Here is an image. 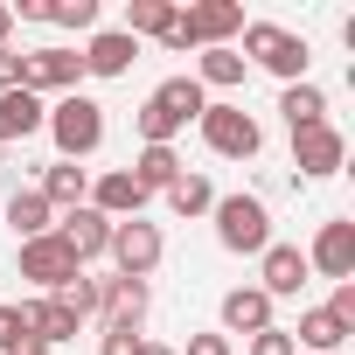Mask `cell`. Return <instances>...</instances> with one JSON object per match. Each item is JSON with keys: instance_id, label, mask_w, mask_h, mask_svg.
Listing matches in <instances>:
<instances>
[{"instance_id": "1", "label": "cell", "mask_w": 355, "mask_h": 355, "mask_svg": "<svg viewBox=\"0 0 355 355\" xmlns=\"http://www.w3.org/2000/svg\"><path fill=\"white\" fill-rule=\"evenodd\" d=\"M237 56L258 63V70H272L279 84H306V63H313L306 35H293V28H279V21H244V49H237Z\"/></svg>"}, {"instance_id": "2", "label": "cell", "mask_w": 355, "mask_h": 355, "mask_svg": "<svg viewBox=\"0 0 355 355\" xmlns=\"http://www.w3.org/2000/svg\"><path fill=\"white\" fill-rule=\"evenodd\" d=\"M42 132L56 139V153H63V160H91V153L105 146V105H98V98H84V91H70V98H56V105H49Z\"/></svg>"}, {"instance_id": "3", "label": "cell", "mask_w": 355, "mask_h": 355, "mask_svg": "<svg viewBox=\"0 0 355 355\" xmlns=\"http://www.w3.org/2000/svg\"><path fill=\"white\" fill-rule=\"evenodd\" d=\"M216 244L230 251V258H258L265 244H272V209L258 202V196H216Z\"/></svg>"}, {"instance_id": "4", "label": "cell", "mask_w": 355, "mask_h": 355, "mask_svg": "<svg viewBox=\"0 0 355 355\" xmlns=\"http://www.w3.org/2000/svg\"><path fill=\"white\" fill-rule=\"evenodd\" d=\"M202 146L209 153H223V160H258V146H265V125L244 112V105H230V98H216V105H202Z\"/></svg>"}, {"instance_id": "5", "label": "cell", "mask_w": 355, "mask_h": 355, "mask_svg": "<svg viewBox=\"0 0 355 355\" xmlns=\"http://www.w3.org/2000/svg\"><path fill=\"white\" fill-rule=\"evenodd\" d=\"M105 258L119 265V279H153L160 258H167V237H160V223L125 216V223H112V251H105Z\"/></svg>"}, {"instance_id": "6", "label": "cell", "mask_w": 355, "mask_h": 355, "mask_svg": "<svg viewBox=\"0 0 355 355\" xmlns=\"http://www.w3.org/2000/svg\"><path fill=\"white\" fill-rule=\"evenodd\" d=\"M77 84H84V56H77V49H56V42L21 49V91H35V98H70Z\"/></svg>"}, {"instance_id": "7", "label": "cell", "mask_w": 355, "mask_h": 355, "mask_svg": "<svg viewBox=\"0 0 355 355\" xmlns=\"http://www.w3.org/2000/svg\"><path fill=\"white\" fill-rule=\"evenodd\" d=\"M306 279H313V272H306V251H300V244H279V237H272V244L258 251V293H265V300H300Z\"/></svg>"}, {"instance_id": "8", "label": "cell", "mask_w": 355, "mask_h": 355, "mask_svg": "<svg viewBox=\"0 0 355 355\" xmlns=\"http://www.w3.org/2000/svg\"><path fill=\"white\" fill-rule=\"evenodd\" d=\"M341 160H348L341 125H306V132H293V167L306 174V182H327V174H341Z\"/></svg>"}, {"instance_id": "9", "label": "cell", "mask_w": 355, "mask_h": 355, "mask_svg": "<svg viewBox=\"0 0 355 355\" xmlns=\"http://www.w3.org/2000/svg\"><path fill=\"white\" fill-rule=\"evenodd\" d=\"M56 237H63V251H70L84 272H91V265L112 251V223H105L91 202H84V209H63V216H56Z\"/></svg>"}, {"instance_id": "10", "label": "cell", "mask_w": 355, "mask_h": 355, "mask_svg": "<svg viewBox=\"0 0 355 355\" xmlns=\"http://www.w3.org/2000/svg\"><path fill=\"white\" fill-rule=\"evenodd\" d=\"M77 272H84V265H77V258L63 251V237H56V230H49V237H28V244H21V279H35L42 293H63V286H70Z\"/></svg>"}, {"instance_id": "11", "label": "cell", "mask_w": 355, "mask_h": 355, "mask_svg": "<svg viewBox=\"0 0 355 355\" xmlns=\"http://www.w3.org/2000/svg\"><path fill=\"white\" fill-rule=\"evenodd\" d=\"M306 272H320V279H355V223L348 216H334V223H320V237H313V251H306Z\"/></svg>"}, {"instance_id": "12", "label": "cell", "mask_w": 355, "mask_h": 355, "mask_svg": "<svg viewBox=\"0 0 355 355\" xmlns=\"http://www.w3.org/2000/svg\"><path fill=\"white\" fill-rule=\"evenodd\" d=\"M146 306H153V293H146V279H105V300H98V327H125V334H139L146 327Z\"/></svg>"}, {"instance_id": "13", "label": "cell", "mask_w": 355, "mask_h": 355, "mask_svg": "<svg viewBox=\"0 0 355 355\" xmlns=\"http://www.w3.org/2000/svg\"><path fill=\"white\" fill-rule=\"evenodd\" d=\"M182 15H189L196 56L202 49H230V35H244V8H237V0H196V8H182Z\"/></svg>"}, {"instance_id": "14", "label": "cell", "mask_w": 355, "mask_h": 355, "mask_svg": "<svg viewBox=\"0 0 355 355\" xmlns=\"http://www.w3.org/2000/svg\"><path fill=\"white\" fill-rule=\"evenodd\" d=\"M153 196L132 182V174L125 167H105V174H91V209L105 216V223H125V216H139Z\"/></svg>"}, {"instance_id": "15", "label": "cell", "mask_w": 355, "mask_h": 355, "mask_svg": "<svg viewBox=\"0 0 355 355\" xmlns=\"http://www.w3.org/2000/svg\"><path fill=\"white\" fill-rule=\"evenodd\" d=\"M77 56H84V77H125V70L139 63V42H132L125 28H98Z\"/></svg>"}, {"instance_id": "16", "label": "cell", "mask_w": 355, "mask_h": 355, "mask_svg": "<svg viewBox=\"0 0 355 355\" xmlns=\"http://www.w3.org/2000/svg\"><path fill=\"white\" fill-rule=\"evenodd\" d=\"M35 196H42L56 216H63V209H84V202H91V167H77V160H56V167H42Z\"/></svg>"}, {"instance_id": "17", "label": "cell", "mask_w": 355, "mask_h": 355, "mask_svg": "<svg viewBox=\"0 0 355 355\" xmlns=\"http://www.w3.org/2000/svg\"><path fill=\"white\" fill-rule=\"evenodd\" d=\"M42 119H49V105H42L35 91H0V146L35 139V132H42Z\"/></svg>"}, {"instance_id": "18", "label": "cell", "mask_w": 355, "mask_h": 355, "mask_svg": "<svg viewBox=\"0 0 355 355\" xmlns=\"http://www.w3.org/2000/svg\"><path fill=\"white\" fill-rule=\"evenodd\" d=\"M125 174H132V182H139L146 196H167V189H174V182H182V174H189V160L174 153V146H139Z\"/></svg>"}, {"instance_id": "19", "label": "cell", "mask_w": 355, "mask_h": 355, "mask_svg": "<svg viewBox=\"0 0 355 355\" xmlns=\"http://www.w3.org/2000/svg\"><path fill=\"white\" fill-rule=\"evenodd\" d=\"M265 327H279L272 320V300L258 286H230L223 293V334H265Z\"/></svg>"}, {"instance_id": "20", "label": "cell", "mask_w": 355, "mask_h": 355, "mask_svg": "<svg viewBox=\"0 0 355 355\" xmlns=\"http://www.w3.org/2000/svg\"><path fill=\"white\" fill-rule=\"evenodd\" d=\"M279 112H286V132H306V125H327V91L306 77V84H286L279 91Z\"/></svg>"}, {"instance_id": "21", "label": "cell", "mask_w": 355, "mask_h": 355, "mask_svg": "<svg viewBox=\"0 0 355 355\" xmlns=\"http://www.w3.org/2000/svg\"><path fill=\"white\" fill-rule=\"evenodd\" d=\"M341 341H348V327H341L327 306H306V313H300V327H293V348H306V355H334Z\"/></svg>"}, {"instance_id": "22", "label": "cell", "mask_w": 355, "mask_h": 355, "mask_svg": "<svg viewBox=\"0 0 355 355\" xmlns=\"http://www.w3.org/2000/svg\"><path fill=\"white\" fill-rule=\"evenodd\" d=\"M8 223H15V237L28 244V237H49V230H56V209H49L35 189H15V196H8Z\"/></svg>"}, {"instance_id": "23", "label": "cell", "mask_w": 355, "mask_h": 355, "mask_svg": "<svg viewBox=\"0 0 355 355\" xmlns=\"http://www.w3.org/2000/svg\"><path fill=\"white\" fill-rule=\"evenodd\" d=\"M244 70H251V63H244L237 49H202L196 84H202V91H237V84H244Z\"/></svg>"}, {"instance_id": "24", "label": "cell", "mask_w": 355, "mask_h": 355, "mask_svg": "<svg viewBox=\"0 0 355 355\" xmlns=\"http://www.w3.org/2000/svg\"><path fill=\"white\" fill-rule=\"evenodd\" d=\"M153 98H160L174 119H182V125H189V119H202V105H209V91H202L196 77H167V84H153Z\"/></svg>"}, {"instance_id": "25", "label": "cell", "mask_w": 355, "mask_h": 355, "mask_svg": "<svg viewBox=\"0 0 355 355\" xmlns=\"http://www.w3.org/2000/svg\"><path fill=\"white\" fill-rule=\"evenodd\" d=\"M167 209L196 223V216H209V209H216V189L202 182V174H182V182H174V189H167Z\"/></svg>"}, {"instance_id": "26", "label": "cell", "mask_w": 355, "mask_h": 355, "mask_svg": "<svg viewBox=\"0 0 355 355\" xmlns=\"http://www.w3.org/2000/svg\"><path fill=\"white\" fill-rule=\"evenodd\" d=\"M167 21H174V0H132V8H125V35L139 42V35H167Z\"/></svg>"}, {"instance_id": "27", "label": "cell", "mask_w": 355, "mask_h": 355, "mask_svg": "<svg viewBox=\"0 0 355 355\" xmlns=\"http://www.w3.org/2000/svg\"><path fill=\"white\" fill-rule=\"evenodd\" d=\"M49 21L77 28V35H98V0H49Z\"/></svg>"}, {"instance_id": "28", "label": "cell", "mask_w": 355, "mask_h": 355, "mask_svg": "<svg viewBox=\"0 0 355 355\" xmlns=\"http://www.w3.org/2000/svg\"><path fill=\"white\" fill-rule=\"evenodd\" d=\"M146 334H125V327H98V355H139Z\"/></svg>"}, {"instance_id": "29", "label": "cell", "mask_w": 355, "mask_h": 355, "mask_svg": "<svg viewBox=\"0 0 355 355\" xmlns=\"http://www.w3.org/2000/svg\"><path fill=\"white\" fill-rule=\"evenodd\" d=\"M327 313H334V320H341V327L355 334V279H341V286H334V300H327Z\"/></svg>"}, {"instance_id": "30", "label": "cell", "mask_w": 355, "mask_h": 355, "mask_svg": "<svg viewBox=\"0 0 355 355\" xmlns=\"http://www.w3.org/2000/svg\"><path fill=\"white\" fill-rule=\"evenodd\" d=\"M251 355H300V348H293L286 327H265V334H251Z\"/></svg>"}, {"instance_id": "31", "label": "cell", "mask_w": 355, "mask_h": 355, "mask_svg": "<svg viewBox=\"0 0 355 355\" xmlns=\"http://www.w3.org/2000/svg\"><path fill=\"white\" fill-rule=\"evenodd\" d=\"M160 49H174V56H182V49H196V35H189V15H182V8H174V21H167Z\"/></svg>"}, {"instance_id": "32", "label": "cell", "mask_w": 355, "mask_h": 355, "mask_svg": "<svg viewBox=\"0 0 355 355\" xmlns=\"http://www.w3.org/2000/svg\"><path fill=\"white\" fill-rule=\"evenodd\" d=\"M21 334H28V327H21V313H15L8 300H0V355H8V348H15Z\"/></svg>"}, {"instance_id": "33", "label": "cell", "mask_w": 355, "mask_h": 355, "mask_svg": "<svg viewBox=\"0 0 355 355\" xmlns=\"http://www.w3.org/2000/svg\"><path fill=\"white\" fill-rule=\"evenodd\" d=\"M182 355H230V334H189Z\"/></svg>"}, {"instance_id": "34", "label": "cell", "mask_w": 355, "mask_h": 355, "mask_svg": "<svg viewBox=\"0 0 355 355\" xmlns=\"http://www.w3.org/2000/svg\"><path fill=\"white\" fill-rule=\"evenodd\" d=\"M0 91H21V49H0Z\"/></svg>"}, {"instance_id": "35", "label": "cell", "mask_w": 355, "mask_h": 355, "mask_svg": "<svg viewBox=\"0 0 355 355\" xmlns=\"http://www.w3.org/2000/svg\"><path fill=\"white\" fill-rule=\"evenodd\" d=\"M0 49H15V8L0 0Z\"/></svg>"}, {"instance_id": "36", "label": "cell", "mask_w": 355, "mask_h": 355, "mask_svg": "<svg viewBox=\"0 0 355 355\" xmlns=\"http://www.w3.org/2000/svg\"><path fill=\"white\" fill-rule=\"evenodd\" d=\"M139 355H182V348H167V341H139Z\"/></svg>"}]
</instances>
